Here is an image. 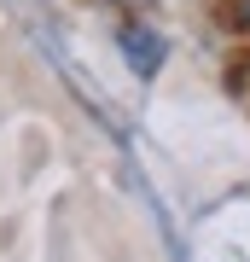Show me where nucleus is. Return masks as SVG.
Segmentation results:
<instances>
[{
	"label": "nucleus",
	"mask_w": 250,
	"mask_h": 262,
	"mask_svg": "<svg viewBox=\"0 0 250 262\" xmlns=\"http://www.w3.org/2000/svg\"><path fill=\"white\" fill-rule=\"evenodd\" d=\"M117 47H122V58H128L134 76H157V64L169 58V41H163L146 18H128V24H122V29H117Z\"/></svg>",
	"instance_id": "nucleus-1"
},
{
	"label": "nucleus",
	"mask_w": 250,
	"mask_h": 262,
	"mask_svg": "<svg viewBox=\"0 0 250 262\" xmlns=\"http://www.w3.org/2000/svg\"><path fill=\"white\" fill-rule=\"evenodd\" d=\"M117 6H134V12H151L157 0H117Z\"/></svg>",
	"instance_id": "nucleus-2"
},
{
	"label": "nucleus",
	"mask_w": 250,
	"mask_h": 262,
	"mask_svg": "<svg viewBox=\"0 0 250 262\" xmlns=\"http://www.w3.org/2000/svg\"><path fill=\"white\" fill-rule=\"evenodd\" d=\"M239 12H244V24H250V0H239Z\"/></svg>",
	"instance_id": "nucleus-3"
}]
</instances>
